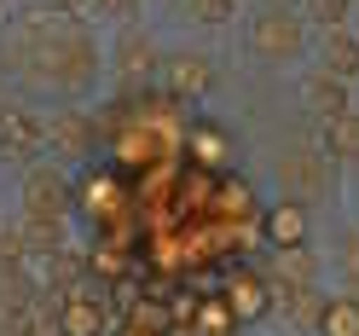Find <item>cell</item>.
Instances as JSON below:
<instances>
[{
    "instance_id": "obj_31",
    "label": "cell",
    "mask_w": 359,
    "mask_h": 336,
    "mask_svg": "<svg viewBox=\"0 0 359 336\" xmlns=\"http://www.w3.org/2000/svg\"><path fill=\"white\" fill-rule=\"evenodd\" d=\"M0 116H6V99H0Z\"/></svg>"
},
{
    "instance_id": "obj_13",
    "label": "cell",
    "mask_w": 359,
    "mask_h": 336,
    "mask_svg": "<svg viewBox=\"0 0 359 336\" xmlns=\"http://www.w3.org/2000/svg\"><path fill=\"white\" fill-rule=\"evenodd\" d=\"M325 156H336V163H359V116L348 110V116L325 122Z\"/></svg>"
},
{
    "instance_id": "obj_17",
    "label": "cell",
    "mask_w": 359,
    "mask_h": 336,
    "mask_svg": "<svg viewBox=\"0 0 359 336\" xmlns=\"http://www.w3.org/2000/svg\"><path fill=\"white\" fill-rule=\"evenodd\" d=\"M87 140H93V133H87V122L76 116V110H64V116L53 122V145L64 156H87Z\"/></svg>"
},
{
    "instance_id": "obj_6",
    "label": "cell",
    "mask_w": 359,
    "mask_h": 336,
    "mask_svg": "<svg viewBox=\"0 0 359 336\" xmlns=\"http://www.w3.org/2000/svg\"><path fill=\"white\" fill-rule=\"evenodd\" d=\"M168 87H174L180 99L209 93V87H215V58H203V53H180V58H168Z\"/></svg>"
},
{
    "instance_id": "obj_22",
    "label": "cell",
    "mask_w": 359,
    "mask_h": 336,
    "mask_svg": "<svg viewBox=\"0 0 359 336\" xmlns=\"http://www.w3.org/2000/svg\"><path fill=\"white\" fill-rule=\"evenodd\" d=\"M180 12L197 18V24H226V18H232V0H180Z\"/></svg>"
},
{
    "instance_id": "obj_2",
    "label": "cell",
    "mask_w": 359,
    "mask_h": 336,
    "mask_svg": "<svg viewBox=\"0 0 359 336\" xmlns=\"http://www.w3.org/2000/svg\"><path fill=\"white\" fill-rule=\"evenodd\" d=\"M302 41H307V29H302V18H290V6H266L250 24V47L273 64H290L302 53Z\"/></svg>"
},
{
    "instance_id": "obj_29",
    "label": "cell",
    "mask_w": 359,
    "mask_h": 336,
    "mask_svg": "<svg viewBox=\"0 0 359 336\" xmlns=\"http://www.w3.org/2000/svg\"><path fill=\"white\" fill-rule=\"evenodd\" d=\"M128 336H145V330H128ZM151 336H163V330H151Z\"/></svg>"
},
{
    "instance_id": "obj_27",
    "label": "cell",
    "mask_w": 359,
    "mask_h": 336,
    "mask_svg": "<svg viewBox=\"0 0 359 336\" xmlns=\"http://www.w3.org/2000/svg\"><path fill=\"white\" fill-rule=\"evenodd\" d=\"M348 302H359V273H348Z\"/></svg>"
},
{
    "instance_id": "obj_15",
    "label": "cell",
    "mask_w": 359,
    "mask_h": 336,
    "mask_svg": "<svg viewBox=\"0 0 359 336\" xmlns=\"http://www.w3.org/2000/svg\"><path fill=\"white\" fill-rule=\"evenodd\" d=\"M81 255L76 250H58V255H47V278H53V290L47 296H76V278H81Z\"/></svg>"
},
{
    "instance_id": "obj_30",
    "label": "cell",
    "mask_w": 359,
    "mask_h": 336,
    "mask_svg": "<svg viewBox=\"0 0 359 336\" xmlns=\"http://www.w3.org/2000/svg\"><path fill=\"white\" fill-rule=\"evenodd\" d=\"M273 6H296V0H273Z\"/></svg>"
},
{
    "instance_id": "obj_5",
    "label": "cell",
    "mask_w": 359,
    "mask_h": 336,
    "mask_svg": "<svg viewBox=\"0 0 359 336\" xmlns=\"http://www.w3.org/2000/svg\"><path fill=\"white\" fill-rule=\"evenodd\" d=\"M58 330L64 336H104V302L99 296H64L58 302Z\"/></svg>"
},
{
    "instance_id": "obj_12",
    "label": "cell",
    "mask_w": 359,
    "mask_h": 336,
    "mask_svg": "<svg viewBox=\"0 0 359 336\" xmlns=\"http://www.w3.org/2000/svg\"><path fill=\"white\" fill-rule=\"evenodd\" d=\"M226 302H232L238 319H261V313L273 307V302H266V284H261L255 273H238V278L226 284Z\"/></svg>"
},
{
    "instance_id": "obj_26",
    "label": "cell",
    "mask_w": 359,
    "mask_h": 336,
    "mask_svg": "<svg viewBox=\"0 0 359 336\" xmlns=\"http://www.w3.org/2000/svg\"><path fill=\"white\" fill-rule=\"evenodd\" d=\"M99 6L116 12V18H133V12H140V0H99Z\"/></svg>"
},
{
    "instance_id": "obj_28",
    "label": "cell",
    "mask_w": 359,
    "mask_h": 336,
    "mask_svg": "<svg viewBox=\"0 0 359 336\" xmlns=\"http://www.w3.org/2000/svg\"><path fill=\"white\" fill-rule=\"evenodd\" d=\"M58 6H64V12H76V6H93V0H58Z\"/></svg>"
},
{
    "instance_id": "obj_23",
    "label": "cell",
    "mask_w": 359,
    "mask_h": 336,
    "mask_svg": "<svg viewBox=\"0 0 359 336\" xmlns=\"http://www.w3.org/2000/svg\"><path fill=\"white\" fill-rule=\"evenodd\" d=\"M24 255H29V243H24V227L0 232V261H24Z\"/></svg>"
},
{
    "instance_id": "obj_16",
    "label": "cell",
    "mask_w": 359,
    "mask_h": 336,
    "mask_svg": "<svg viewBox=\"0 0 359 336\" xmlns=\"http://www.w3.org/2000/svg\"><path fill=\"white\" fill-rule=\"evenodd\" d=\"M319 330H325V336H359V302H348V296H330V302H325V319H319Z\"/></svg>"
},
{
    "instance_id": "obj_19",
    "label": "cell",
    "mask_w": 359,
    "mask_h": 336,
    "mask_svg": "<svg viewBox=\"0 0 359 336\" xmlns=\"http://www.w3.org/2000/svg\"><path fill=\"white\" fill-rule=\"evenodd\" d=\"M250 209H255V191L250 186H238V180H220V191H215V215H226V220H250Z\"/></svg>"
},
{
    "instance_id": "obj_24",
    "label": "cell",
    "mask_w": 359,
    "mask_h": 336,
    "mask_svg": "<svg viewBox=\"0 0 359 336\" xmlns=\"http://www.w3.org/2000/svg\"><path fill=\"white\" fill-rule=\"evenodd\" d=\"M87 267H99V273H122V255H116V250H110V243H104V250H99L93 261H87Z\"/></svg>"
},
{
    "instance_id": "obj_18",
    "label": "cell",
    "mask_w": 359,
    "mask_h": 336,
    "mask_svg": "<svg viewBox=\"0 0 359 336\" xmlns=\"http://www.w3.org/2000/svg\"><path fill=\"white\" fill-rule=\"evenodd\" d=\"M24 243H29V255H58L64 250V220H24Z\"/></svg>"
},
{
    "instance_id": "obj_10",
    "label": "cell",
    "mask_w": 359,
    "mask_h": 336,
    "mask_svg": "<svg viewBox=\"0 0 359 336\" xmlns=\"http://www.w3.org/2000/svg\"><path fill=\"white\" fill-rule=\"evenodd\" d=\"M35 145H41V128L24 110H6V116H0V151L6 156H35Z\"/></svg>"
},
{
    "instance_id": "obj_11",
    "label": "cell",
    "mask_w": 359,
    "mask_h": 336,
    "mask_svg": "<svg viewBox=\"0 0 359 336\" xmlns=\"http://www.w3.org/2000/svg\"><path fill=\"white\" fill-rule=\"evenodd\" d=\"M273 278L278 284H319V261H313L307 243H290V250H278V261H273Z\"/></svg>"
},
{
    "instance_id": "obj_4",
    "label": "cell",
    "mask_w": 359,
    "mask_h": 336,
    "mask_svg": "<svg viewBox=\"0 0 359 336\" xmlns=\"http://www.w3.org/2000/svg\"><path fill=\"white\" fill-rule=\"evenodd\" d=\"M302 99H307V110H313L319 122H336V116H348V110H353L348 81H342V76H330V70L307 76V81H302Z\"/></svg>"
},
{
    "instance_id": "obj_8",
    "label": "cell",
    "mask_w": 359,
    "mask_h": 336,
    "mask_svg": "<svg viewBox=\"0 0 359 336\" xmlns=\"http://www.w3.org/2000/svg\"><path fill=\"white\" fill-rule=\"evenodd\" d=\"M307 238V209L302 203H273V215H266V243H273V250H290V243H302Z\"/></svg>"
},
{
    "instance_id": "obj_20",
    "label": "cell",
    "mask_w": 359,
    "mask_h": 336,
    "mask_svg": "<svg viewBox=\"0 0 359 336\" xmlns=\"http://www.w3.org/2000/svg\"><path fill=\"white\" fill-rule=\"evenodd\" d=\"M232 319H238V313H232V302H197V325H203V336H232Z\"/></svg>"
},
{
    "instance_id": "obj_14",
    "label": "cell",
    "mask_w": 359,
    "mask_h": 336,
    "mask_svg": "<svg viewBox=\"0 0 359 336\" xmlns=\"http://www.w3.org/2000/svg\"><path fill=\"white\" fill-rule=\"evenodd\" d=\"M151 64H156V47H151V35H140V29H122V41H116V70L140 76V70H151Z\"/></svg>"
},
{
    "instance_id": "obj_25",
    "label": "cell",
    "mask_w": 359,
    "mask_h": 336,
    "mask_svg": "<svg viewBox=\"0 0 359 336\" xmlns=\"http://www.w3.org/2000/svg\"><path fill=\"white\" fill-rule=\"evenodd\" d=\"M342 267H348V273H359V232L342 238Z\"/></svg>"
},
{
    "instance_id": "obj_9",
    "label": "cell",
    "mask_w": 359,
    "mask_h": 336,
    "mask_svg": "<svg viewBox=\"0 0 359 336\" xmlns=\"http://www.w3.org/2000/svg\"><path fill=\"white\" fill-rule=\"evenodd\" d=\"M325 70L342 81L359 76V35L353 29H325Z\"/></svg>"
},
{
    "instance_id": "obj_3",
    "label": "cell",
    "mask_w": 359,
    "mask_h": 336,
    "mask_svg": "<svg viewBox=\"0 0 359 336\" xmlns=\"http://www.w3.org/2000/svg\"><path fill=\"white\" fill-rule=\"evenodd\" d=\"M70 180H64L58 168H29V180H24V209L29 220H64V209H70Z\"/></svg>"
},
{
    "instance_id": "obj_1",
    "label": "cell",
    "mask_w": 359,
    "mask_h": 336,
    "mask_svg": "<svg viewBox=\"0 0 359 336\" xmlns=\"http://www.w3.org/2000/svg\"><path fill=\"white\" fill-rule=\"evenodd\" d=\"M330 156L325 151H313V145H296V151H284L278 156V186L290 203H319L325 186H330Z\"/></svg>"
},
{
    "instance_id": "obj_7",
    "label": "cell",
    "mask_w": 359,
    "mask_h": 336,
    "mask_svg": "<svg viewBox=\"0 0 359 336\" xmlns=\"http://www.w3.org/2000/svg\"><path fill=\"white\" fill-rule=\"evenodd\" d=\"M278 296H284V313L296 319L302 330H319V319H325V290L319 284H278Z\"/></svg>"
},
{
    "instance_id": "obj_21",
    "label": "cell",
    "mask_w": 359,
    "mask_h": 336,
    "mask_svg": "<svg viewBox=\"0 0 359 336\" xmlns=\"http://www.w3.org/2000/svg\"><path fill=\"white\" fill-rule=\"evenodd\" d=\"M313 24H325V29H348V12H353V0H302Z\"/></svg>"
}]
</instances>
